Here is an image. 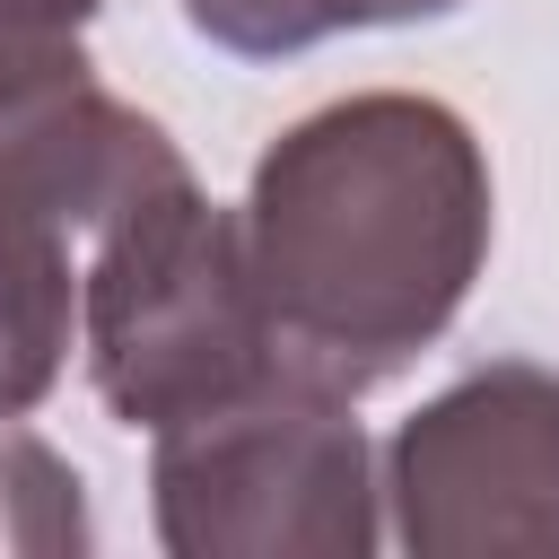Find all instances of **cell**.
Segmentation results:
<instances>
[{"label":"cell","mask_w":559,"mask_h":559,"mask_svg":"<svg viewBox=\"0 0 559 559\" xmlns=\"http://www.w3.org/2000/svg\"><path fill=\"white\" fill-rule=\"evenodd\" d=\"M384 533L411 559H559V376L489 358L384 445Z\"/></svg>","instance_id":"cell-5"},{"label":"cell","mask_w":559,"mask_h":559,"mask_svg":"<svg viewBox=\"0 0 559 559\" xmlns=\"http://www.w3.org/2000/svg\"><path fill=\"white\" fill-rule=\"evenodd\" d=\"M175 166L166 122L122 105L79 35L0 44V419L35 411L70 367L87 280L70 253Z\"/></svg>","instance_id":"cell-2"},{"label":"cell","mask_w":559,"mask_h":559,"mask_svg":"<svg viewBox=\"0 0 559 559\" xmlns=\"http://www.w3.org/2000/svg\"><path fill=\"white\" fill-rule=\"evenodd\" d=\"M489 227V157L454 105L411 87L314 105L245 183V253L280 367L349 402L393 384L463 314Z\"/></svg>","instance_id":"cell-1"},{"label":"cell","mask_w":559,"mask_h":559,"mask_svg":"<svg viewBox=\"0 0 559 559\" xmlns=\"http://www.w3.org/2000/svg\"><path fill=\"white\" fill-rule=\"evenodd\" d=\"M96 17V0H0V44L17 35H79Z\"/></svg>","instance_id":"cell-8"},{"label":"cell","mask_w":559,"mask_h":559,"mask_svg":"<svg viewBox=\"0 0 559 559\" xmlns=\"http://www.w3.org/2000/svg\"><path fill=\"white\" fill-rule=\"evenodd\" d=\"M87 550H96V524L70 454L0 419V559H87Z\"/></svg>","instance_id":"cell-6"},{"label":"cell","mask_w":559,"mask_h":559,"mask_svg":"<svg viewBox=\"0 0 559 559\" xmlns=\"http://www.w3.org/2000/svg\"><path fill=\"white\" fill-rule=\"evenodd\" d=\"M148 507L175 559H367L384 542V454L349 393L271 376L157 428Z\"/></svg>","instance_id":"cell-4"},{"label":"cell","mask_w":559,"mask_h":559,"mask_svg":"<svg viewBox=\"0 0 559 559\" xmlns=\"http://www.w3.org/2000/svg\"><path fill=\"white\" fill-rule=\"evenodd\" d=\"M79 341L96 402L148 437L288 376L253 288L245 210H218L192 166L157 175L96 227L79 280Z\"/></svg>","instance_id":"cell-3"},{"label":"cell","mask_w":559,"mask_h":559,"mask_svg":"<svg viewBox=\"0 0 559 559\" xmlns=\"http://www.w3.org/2000/svg\"><path fill=\"white\" fill-rule=\"evenodd\" d=\"M463 0H183L192 35H210L236 61H288L323 35L349 26H411V17H445Z\"/></svg>","instance_id":"cell-7"}]
</instances>
